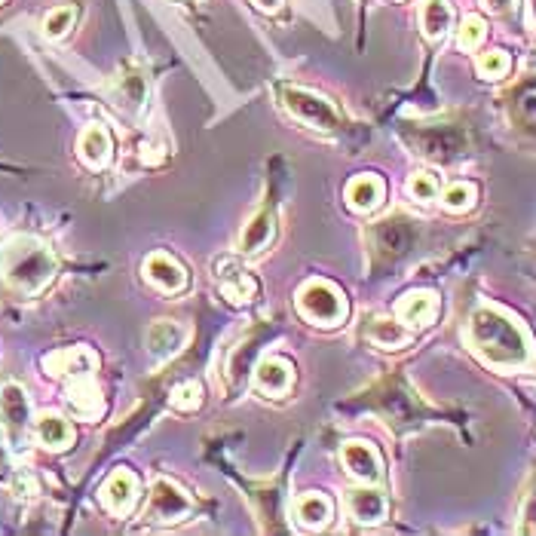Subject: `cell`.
I'll return each instance as SVG.
<instances>
[{"instance_id":"obj_1","label":"cell","mask_w":536,"mask_h":536,"mask_svg":"<svg viewBox=\"0 0 536 536\" xmlns=\"http://www.w3.org/2000/svg\"><path fill=\"white\" fill-rule=\"evenodd\" d=\"M472 350L497 368H518L530 359V340L518 322L494 307H478L469 319Z\"/></svg>"},{"instance_id":"obj_2","label":"cell","mask_w":536,"mask_h":536,"mask_svg":"<svg viewBox=\"0 0 536 536\" xmlns=\"http://www.w3.org/2000/svg\"><path fill=\"white\" fill-rule=\"evenodd\" d=\"M59 273V261L34 236H13L4 249H0V276L4 282L19 291V295H40Z\"/></svg>"},{"instance_id":"obj_3","label":"cell","mask_w":536,"mask_h":536,"mask_svg":"<svg viewBox=\"0 0 536 536\" xmlns=\"http://www.w3.org/2000/svg\"><path fill=\"white\" fill-rule=\"evenodd\" d=\"M298 310L316 322V325H337V322H344L347 313H350V304L344 298V291H340L334 282L328 279H313L301 288V295H298Z\"/></svg>"},{"instance_id":"obj_4","label":"cell","mask_w":536,"mask_h":536,"mask_svg":"<svg viewBox=\"0 0 536 536\" xmlns=\"http://www.w3.org/2000/svg\"><path fill=\"white\" fill-rule=\"evenodd\" d=\"M193 512V500L181 484L169 478H157L151 484V500H148V521L154 524H178Z\"/></svg>"},{"instance_id":"obj_5","label":"cell","mask_w":536,"mask_h":536,"mask_svg":"<svg viewBox=\"0 0 536 536\" xmlns=\"http://www.w3.org/2000/svg\"><path fill=\"white\" fill-rule=\"evenodd\" d=\"M282 102L285 108L295 114L304 126L310 129H334L337 126V111L331 102H325L322 95L316 92H307V89H285L282 92Z\"/></svg>"},{"instance_id":"obj_6","label":"cell","mask_w":536,"mask_h":536,"mask_svg":"<svg viewBox=\"0 0 536 536\" xmlns=\"http://www.w3.org/2000/svg\"><path fill=\"white\" fill-rule=\"evenodd\" d=\"M99 497H102V506H105L111 515L126 518V515L135 509L138 497H141V481H138V475H135L132 469H114V472L108 475V481L102 484Z\"/></svg>"},{"instance_id":"obj_7","label":"cell","mask_w":536,"mask_h":536,"mask_svg":"<svg viewBox=\"0 0 536 536\" xmlns=\"http://www.w3.org/2000/svg\"><path fill=\"white\" fill-rule=\"evenodd\" d=\"M43 368L50 377H65V380L92 377V371L99 368V356L89 347H65V350L43 356Z\"/></svg>"},{"instance_id":"obj_8","label":"cell","mask_w":536,"mask_h":536,"mask_svg":"<svg viewBox=\"0 0 536 536\" xmlns=\"http://www.w3.org/2000/svg\"><path fill=\"white\" fill-rule=\"evenodd\" d=\"M340 463H344V469L353 478L368 481V484L380 481V475H383V460H380L377 448L368 442H347L344 451H340Z\"/></svg>"},{"instance_id":"obj_9","label":"cell","mask_w":536,"mask_h":536,"mask_svg":"<svg viewBox=\"0 0 536 536\" xmlns=\"http://www.w3.org/2000/svg\"><path fill=\"white\" fill-rule=\"evenodd\" d=\"M218 285H221L224 298L230 304H249L255 298V291H258V282L246 270H242V264L233 261V258L218 261Z\"/></svg>"},{"instance_id":"obj_10","label":"cell","mask_w":536,"mask_h":536,"mask_svg":"<svg viewBox=\"0 0 536 536\" xmlns=\"http://www.w3.org/2000/svg\"><path fill=\"white\" fill-rule=\"evenodd\" d=\"M68 408L80 417V420H95L102 417L105 411V399H102V389L95 386L92 377H77L68 383V393H65Z\"/></svg>"},{"instance_id":"obj_11","label":"cell","mask_w":536,"mask_h":536,"mask_svg":"<svg viewBox=\"0 0 536 536\" xmlns=\"http://www.w3.org/2000/svg\"><path fill=\"white\" fill-rule=\"evenodd\" d=\"M295 383V365L282 356H267L255 368V386L267 396H282Z\"/></svg>"},{"instance_id":"obj_12","label":"cell","mask_w":536,"mask_h":536,"mask_svg":"<svg viewBox=\"0 0 536 536\" xmlns=\"http://www.w3.org/2000/svg\"><path fill=\"white\" fill-rule=\"evenodd\" d=\"M184 340H187V331L178 322H172V319H157V322H151L148 331H144V344H148V353L154 359H160V362L169 359V356H175L184 347Z\"/></svg>"},{"instance_id":"obj_13","label":"cell","mask_w":536,"mask_h":536,"mask_svg":"<svg viewBox=\"0 0 536 536\" xmlns=\"http://www.w3.org/2000/svg\"><path fill=\"white\" fill-rule=\"evenodd\" d=\"M144 276H148L151 285H157L160 291H166V295H175V291H181L187 285L184 267L172 255H166V252H154L148 261H144Z\"/></svg>"},{"instance_id":"obj_14","label":"cell","mask_w":536,"mask_h":536,"mask_svg":"<svg viewBox=\"0 0 536 536\" xmlns=\"http://www.w3.org/2000/svg\"><path fill=\"white\" fill-rule=\"evenodd\" d=\"M28 414H31V405H28V396L19 383H7L0 389V420H4V426L13 438H19L28 429Z\"/></svg>"},{"instance_id":"obj_15","label":"cell","mask_w":536,"mask_h":536,"mask_svg":"<svg viewBox=\"0 0 536 536\" xmlns=\"http://www.w3.org/2000/svg\"><path fill=\"white\" fill-rule=\"evenodd\" d=\"M114 141L105 126H86L77 138V154L89 169H105L111 163Z\"/></svg>"},{"instance_id":"obj_16","label":"cell","mask_w":536,"mask_h":536,"mask_svg":"<svg viewBox=\"0 0 536 536\" xmlns=\"http://www.w3.org/2000/svg\"><path fill=\"white\" fill-rule=\"evenodd\" d=\"M396 316L411 328H426L438 316V295L435 291H411L396 304Z\"/></svg>"},{"instance_id":"obj_17","label":"cell","mask_w":536,"mask_h":536,"mask_svg":"<svg viewBox=\"0 0 536 536\" xmlns=\"http://www.w3.org/2000/svg\"><path fill=\"white\" fill-rule=\"evenodd\" d=\"M383 197H386V184H383L380 175L362 172V175H356L347 184V203L356 212H374V209H380Z\"/></svg>"},{"instance_id":"obj_18","label":"cell","mask_w":536,"mask_h":536,"mask_svg":"<svg viewBox=\"0 0 536 536\" xmlns=\"http://www.w3.org/2000/svg\"><path fill=\"white\" fill-rule=\"evenodd\" d=\"M347 503L359 524H380L389 509L383 491H377V487H356V491H350Z\"/></svg>"},{"instance_id":"obj_19","label":"cell","mask_w":536,"mask_h":536,"mask_svg":"<svg viewBox=\"0 0 536 536\" xmlns=\"http://www.w3.org/2000/svg\"><path fill=\"white\" fill-rule=\"evenodd\" d=\"M273 233H276V215L267 212V209L258 212L246 227H242V233H239V252H242V255H255V252L267 249L270 239H273Z\"/></svg>"},{"instance_id":"obj_20","label":"cell","mask_w":536,"mask_h":536,"mask_svg":"<svg viewBox=\"0 0 536 536\" xmlns=\"http://www.w3.org/2000/svg\"><path fill=\"white\" fill-rule=\"evenodd\" d=\"M34 432L40 438V445L50 448V451H65L74 442L71 423L65 417H59V414H40L37 423H34Z\"/></svg>"},{"instance_id":"obj_21","label":"cell","mask_w":536,"mask_h":536,"mask_svg":"<svg viewBox=\"0 0 536 536\" xmlns=\"http://www.w3.org/2000/svg\"><path fill=\"white\" fill-rule=\"evenodd\" d=\"M454 25V10L448 0H423L420 7V28L429 40H442Z\"/></svg>"},{"instance_id":"obj_22","label":"cell","mask_w":536,"mask_h":536,"mask_svg":"<svg viewBox=\"0 0 536 536\" xmlns=\"http://www.w3.org/2000/svg\"><path fill=\"white\" fill-rule=\"evenodd\" d=\"M368 334H371L374 344L383 347V350H399V347H405L408 340H411V331L402 325V319L399 322L396 319H374L371 328H368Z\"/></svg>"},{"instance_id":"obj_23","label":"cell","mask_w":536,"mask_h":536,"mask_svg":"<svg viewBox=\"0 0 536 536\" xmlns=\"http://www.w3.org/2000/svg\"><path fill=\"white\" fill-rule=\"evenodd\" d=\"M295 509H298V521L304 527H313V530L325 527L331 521V512H334V506L325 494H304Z\"/></svg>"},{"instance_id":"obj_24","label":"cell","mask_w":536,"mask_h":536,"mask_svg":"<svg viewBox=\"0 0 536 536\" xmlns=\"http://www.w3.org/2000/svg\"><path fill=\"white\" fill-rule=\"evenodd\" d=\"M74 22H77V7H74V4L56 7V10L46 13V19H43V34L53 37V40H59V37H65V34L74 28Z\"/></svg>"},{"instance_id":"obj_25","label":"cell","mask_w":536,"mask_h":536,"mask_svg":"<svg viewBox=\"0 0 536 536\" xmlns=\"http://www.w3.org/2000/svg\"><path fill=\"white\" fill-rule=\"evenodd\" d=\"M475 197H478L475 184H469V181H454V184L445 187L442 203H445V209H451V212H466V209L475 206Z\"/></svg>"},{"instance_id":"obj_26","label":"cell","mask_w":536,"mask_h":536,"mask_svg":"<svg viewBox=\"0 0 536 536\" xmlns=\"http://www.w3.org/2000/svg\"><path fill=\"white\" fill-rule=\"evenodd\" d=\"M478 74L484 77V80H503L506 74H509V68H512V62H509V56L503 53V50H491V53H481L478 56Z\"/></svg>"},{"instance_id":"obj_27","label":"cell","mask_w":536,"mask_h":536,"mask_svg":"<svg viewBox=\"0 0 536 536\" xmlns=\"http://www.w3.org/2000/svg\"><path fill=\"white\" fill-rule=\"evenodd\" d=\"M200 405H203V386L200 383L187 380V383H178L172 389V408H178V411H197Z\"/></svg>"},{"instance_id":"obj_28","label":"cell","mask_w":536,"mask_h":536,"mask_svg":"<svg viewBox=\"0 0 536 536\" xmlns=\"http://www.w3.org/2000/svg\"><path fill=\"white\" fill-rule=\"evenodd\" d=\"M408 193L417 203H429L438 197V178L432 172H414L408 178Z\"/></svg>"},{"instance_id":"obj_29","label":"cell","mask_w":536,"mask_h":536,"mask_svg":"<svg viewBox=\"0 0 536 536\" xmlns=\"http://www.w3.org/2000/svg\"><path fill=\"white\" fill-rule=\"evenodd\" d=\"M481 40H484V19L466 16L463 25L457 28V46H460V50H478Z\"/></svg>"},{"instance_id":"obj_30","label":"cell","mask_w":536,"mask_h":536,"mask_svg":"<svg viewBox=\"0 0 536 536\" xmlns=\"http://www.w3.org/2000/svg\"><path fill=\"white\" fill-rule=\"evenodd\" d=\"M481 4L491 10V13H506V10H512L515 0H481Z\"/></svg>"},{"instance_id":"obj_31","label":"cell","mask_w":536,"mask_h":536,"mask_svg":"<svg viewBox=\"0 0 536 536\" xmlns=\"http://www.w3.org/2000/svg\"><path fill=\"white\" fill-rule=\"evenodd\" d=\"M255 4H258L261 10L273 13V10H279V4H282V0H255Z\"/></svg>"},{"instance_id":"obj_32","label":"cell","mask_w":536,"mask_h":536,"mask_svg":"<svg viewBox=\"0 0 536 536\" xmlns=\"http://www.w3.org/2000/svg\"><path fill=\"white\" fill-rule=\"evenodd\" d=\"M0 4H4V0H0Z\"/></svg>"}]
</instances>
